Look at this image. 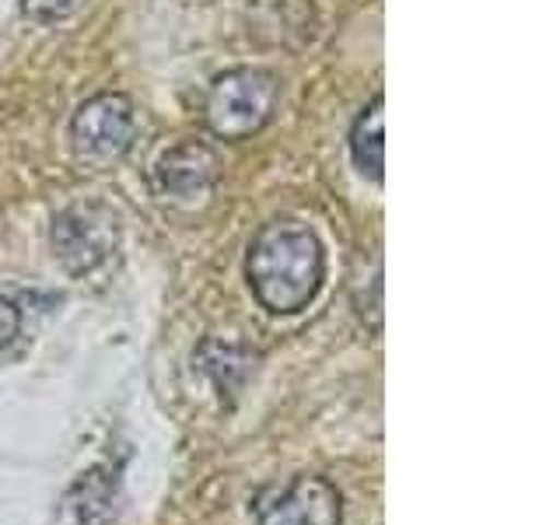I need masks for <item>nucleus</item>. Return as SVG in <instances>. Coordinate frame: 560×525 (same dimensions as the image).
Returning a JSON list of instances; mask_svg holds the SVG:
<instances>
[{
    "instance_id": "f257e3e1",
    "label": "nucleus",
    "mask_w": 560,
    "mask_h": 525,
    "mask_svg": "<svg viewBox=\"0 0 560 525\" xmlns=\"http://www.w3.org/2000/svg\"><path fill=\"white\" fill-rule=\"evenodd\" d=\"M323 242L302 221H270L259 228L245 259L256 302L273 315H298L323 288Z\"/></svg>"
},
{
    "instance_id": "f03ea898",
    "label": "nucleus",
    "mask_w": 560,
    "mask_h": 525,
    "mask_svg": "<svg viewBox=\"0 0 560 525\" xmlns=\"http://www.w3.org/2000/svg\"><path fill=\"white\" fill-rule=\"evenodd\" d=\"M280 84L262 67H235L214 78L203 102V119L221 140H249L273 119Z\"/></svg>"
},
{
    "instance_id": "7ed1b4c3",
    "label": "nucleus",
    "mask_w": 560,
    "mask_h": 525,
    "mask_svg": "<svg viewBox=\"0 0 560 525\" xmlns=\"http://www.w3.org/2000/svg\"><path fill=\"white\" fill-rule=\"evenodd\" d=\"M52 256L74 280H102L119 262V221L105 203L67 207L52 221Z\"/></svg>"
},
{
    "instance_id": "20e7f679",
    "label": "nucleus",
    "mask_w": 560,
    "mask_h": 525,
    "mask_svg": "<svg viewBox=\"0 0 560 525\" xmlns=\"http://www.w3.org/2000/svg\"><path fill=\"white\" fill-rule=\"evenodd\" d=\"M137 137L133 102L122 92H102L88 98L70 119V144L84 165L109 168L130 151Z\"/></svg>"
},
{
    "instance_id": "39448f33",
    "label": "nucleus",
    "mask_w": 560,
    "mask_h": 525,
    "mask_svg": "<svg viewBox=\"0 0 560 525\" xmlns=\"http://www.w3.org/2000/svg\"><path fill=\"white\" fill-rule=\"evenodd\" d=\"M343 498L326 477L298 472L284 487H267L253 501V525H340Z\"/></svg>"
},
{
    "instance_id": "423d86ee",
    "label": "nucleus",
    "mask_w": 560,
    "mask_h": 525,
    "mask_svg": "<svg viewBox=\"0 0 560 525\" xmlns=\"http://www.w3.org/2000/svg\"><path fill=\"white\" fill-rule=\"evenodd\" d=\"M218 183V154L200 140H183L154 162V189L162 200L192 203Z\"/></svg>"
},
{
    "instance_id": "0eeeda50",
    "label": "nucleus",
    "mask_w": 560,
    "mask_h": 525,
    "mask_svg": "<svg viewBox=\"0 0 560 525\" xmlns=\"http://www.w3.org/2000/svg\"><path fill=\"white\" fill-rule=\"evenodd\" d=\"M382 116H385V98L375 95L372 102H368V109H361V116L354 119V130H350V154H354V165L372 183L385 179Z\"/></svg>"
},
{
    "instance_id": "6e6552de",
    "label": "nucleus",
    "mask_w": 560,
    "mask_h": 525,
    "mask_svg": "<svg viewBox=\"0 0 560 525\" xmlns=\"http://www.w3.org/2000/svg\"><path fill=\"white\" fill-rule=\"evenodd\" d=\"M88 0H22V11L39 25H57L67 22L70 14H78Z\"/></svg>"
},
{
    "instance_id": "1a4fd4ad",
    "label": "nucleus",
    "mask_w": 560,
    "mask_h": 525,
    "mask_svg": "<svg viewBox=\"0 0 560 525\" xmlns=\"http://www.w3.org/2000/svg\"><path fill=\"white\" fill-rule=\"evenodd\" d=\"M18 332H22V312L11 298H0V350L11 347Z\"/></svg>"
}]
</instances>
